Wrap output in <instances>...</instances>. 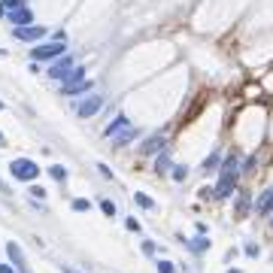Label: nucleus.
<instances>
[{"label": "nucleus", "mask_w": 273, "mask_h": 273, "mask_svg": "<svg viewBox=\"0 0 273 273\" xmlns=\"http://www.w3.org/2000/svg\"><path fill=\"white\" fill-rule=\"evenodd\" d=\"M9 173L21 182H33L40 176V164L30 161V158H13V164H9Z\"/></svg>", "instance_id": "nucleus-1"}, {"label": "nucleus", "mask_w": 273, "mask_h": 273, "mask_svg": "<svg viewBox=\"0 0 273 273\" xmlns=\"http://www.w3.org/2000/svg\"><path fill=\"white\" fill-rule=\"evenodd\" d=\"M61 55H64V43H58V40H49V43L33 46V49H30L33 61H55V58H61Z\"/></svg>", "instance_id": "nucleus-2"}, {"label": "nucleus", "mask_w": 273, "mask_h": 273, "mask_svg": "<svg viewBox=\"0 0 273 273\" xmlns=\"http://www.w3.org/2000/svg\"><path fill=\"white\" fill-rule=\"evenodd\" d=\"M73 67H76V64H73L70 55H61V58H55V61H52L49 76H52V79H61V82H67V76H70Z\"/></svg>", "instance_id": "nucleus-3"}, {"label": "nucleus", "mask_w": 273, "mask_h": 273, "mask_svg": "<svg viewBox=\"0 0 273 273\" xmlns=\"http://www.w3.org/2000/svg\"><path fill=\"white\" fill-rule=\"evenodd\" d=\"M13 33H15V40H21V43H40V40L46 37V28H43V25H30V28H13Z\"/></svg>", "instance_id": "nucleus-4"}, {"label": "nucleus", "mask_w": 273, "mask_h": 273, "mask_svg": "<svg viewBox=\"0 0 273 273\" xmlns=\"http://www.w3.org/2000/svg\"><path fill=\"white\" fill-rule=\"evenodd\" d=\"M6 255H9V261L15 264V273H30L28 261H25V252H21L18 243H6Z\"/></svg>", "instance_id": "nucleus-5"}, {"label": "nucleus", "mask_w": 273, "mask_h": 273, "mask_svg": "<svg viewBox=\"0 0 273 273\" xmlns=\"http://www.w3.org/2000/svg\"><path fill=\"white\" fill-rule=\"evenodd\" d=\"M164 146H167L164 136L161 134H152V136H146V143L140 146V155H161Z\"/></svg>", "instance_id": "nucleus-6"}, {"label": "nucleus", "mask_w": 273, "mask_h": 273, "mask_svg": "<svg viewBox=\"0 0 273 273\" xmlns=\"http://www.w3.org/2000/svg\"><path fill=\"white\" fill-rule=\"evenodd\" d=\"M100 106H104V97H100V94H91L88 100H82V104L76 106V112H79L82 119H91V116H94V112H97Z\"/></svg>", "instance_id": "nucleus-7"}, {"label": "nucleus", "mask_w": 273, "mask_h": 273, "mask_svg": "<svg viewBox=\"0 0 273 273\" xmlns=\"http://www.w3.org/2000/svg\"><path fill=\"white\" fill-rule=\"evenodd\" d=\"M9 21H13V28H30L33 25V13L28 6H21V9H15V13H9Z\"/></svg>", "instance_id": "nucleus-8"}, {"label": "nucleus", "mask_w": 273, "mask_h": 273, "mask_svg": "<svg viewBox=\"0 0 273 273\" xmlns=\"http://www.w3.org/2000/svg\"><path fill=\"white\" fill-rule=\"evenodd\" d=\"M212 191H215V197H231L237 191V176H222L219 185H215Z\"/></svg>", "instance_id": "nucleus-9"}, {"label": "nucleus", "mask_w": 273, "mask_h": 273, "mask_svg": "<svg viewBox=\"0 0 273 273\" xmlns=\"http://www.w3.org/2000/svg\"><path fill=\"white\" fill-rule=\"evenodd\" d=\"M128 128H131L128 116H116V119H112V121L106 124V131H104V134H106V136H119L121 131H128Z\"/></svg>", "instance_id": "nucleus-10"}, {"label": "nucleus", "mask_w": 273, "mask_h": 273, "mask_svg": "<svg viewBox=\"0 0 273 273\" xmlns=\"http://www.w3.org/2000/svg\"><path fill=\"white\" fill-rule=\"evenodd\" d=\"M179 240L182 243H185V249H191V252H207V249H210V240H207V237H203V234H197V237H191V240H185V237H179Z\"/></svg>", "instance_id": "nucleus-11"}, {"label": "nucleus", "mask_w": 273, "mask_h": 273, "mask_svg": "<svg viewBox=\"0 0 273 273\" xmlns=\"http://www.w3.org/2000/svg\"><path fill=\"white\" fill-rule=\"evenodd\" d=\"M255 212H258V215H267V212H273V188H267L264 195L258 197V203H255Z\"/></svg>", "instance_id": "nucleus-12"}, {"label": "nucleus", "mask_w": 273, "mask_h": 273, "mask_svg": "<svg viewBox=\"0 0 273 273\" xmlns=\"http://www.w3.org/2000/svg\"><path fill=\"white\" fill-rule=\"evenodd\" d=\"M222 176H240V158H237V155H228V158H225Z\"/></svg>", "instance_id": "nucleus-13"}, {"label": "nucleus", "mask_w": 273, "mask_h": 273, "mask_svg": "<svg viewBox=\"0 0 273 273\" xmlns=\"http://www.w3.org/2000/svg\"><path fill=\"white\" fill-rule=\"evenodd\" d=\"M85 91H91V79H82V82H73V85H64L61 94H85Z\"/></svg>", "instance_id": "nucleus-14"}, {"label": "nucleus", "mask_w": 273, "mask_h": 273, "mask_svg": "<svg viewBox=\"0 0 273 273\" xmlns=\"http://www.w3.org/2000/svg\"><path fill=\"white\" fill-rule=\"evenodd\" d=\"M134 203H136V207H143V210H152L155 207V200L149 195H143V191H134Z\"/></svg>", "instance_id": "nucleus-15"}, {"label": "nucleus", "mask_w": 273, "mask_h": 273, "mask_svg": "<svg viewBox=\"0 0 273 273\" xmlns=\"http://www.w3.org/2000/svg\"><path fill=\"white\" fill-rule=\"evenodd\" d=\"M134 136H136V131H134V128H128V131H121L119 136H112V140H116L112 146H128V143L134 140Z\"/></svg>", "instance_id": "nucleus-16"}, {"label": "nucleus", "mask_w": 273, "mask_h": 273, "mask_svg": "<svg viewBox=\"0 0 273 273\" xmlns=\"http://www.w3.org/2000/svg\"><path fill=\"white\" fill-rule=\"evenodd\" d=\"M170 167H173V164H170V155L167 152H161V155L155 158V170H158V173H164V170H170Z\"/></svg>", "instance_id": "nucleus-17"}, {"label": "nucleus", "mask_w": 273, "mask_h": 273, "mask_svg": "<svg viewBox=\"0 0 273 273\" xmlns=\"http://www.w3.org/2000/svg\"><path fill=\"white\" fill-rule=\"evenodd\" d=\"M82 79H85V67H73V70H70V76H67V82H64V85L82 82Z\"/></svg>", "instance_id": "nucleus-18"}, {"label": "nucleus", "mask_w": 273, "mask_h": 273, "mask_svg": "<svg viewBox=\"0 0 273 273\" xmlns=\"http://www.w3.org/2000/svg\"><path fill=\"white\" fill-rule=\"evenodd\" d=\"M21 6H25V0H3V3H0V13H15Z\"/></svg>", "instance_id": "nucleus-19"}, {"label": "nucleus", "mask_w": 273, "mask_h": 273, "mask_svg": "<svg viewBox=\"0 0 273 273\" xmlns=\"http://www.w3.org/2000/svg\"><path fill=\"white\" fill-rule=\"evenodd\" d=\"M49 173H52V179H58V182H67V170H64L61 164H55V167H49Z\"/></svg>", "instance_id": "nucleus-20"}, {"label": "nucleus", "mask_w": 273, "mask_h": 273, "mask_svg": "<svg viewBox=\"0 0 273 273\" xmlns=\"http://www.w3.org/2000/svg\"><path fill=\"white\" fill-rule=\"evenodd\" d=\"M100 210H104V215H116V212H119V210H116V203H112V200H106V197L100 200Z\"/></svg>", "instance_id": "nucleus-21"}, {"label": "nucleus", "mask_w": 273, "mask_h": 273, "mask_svg": "<svg viewBox=\"0 0 273 273\" xmlns=\"http://www.w3.org/2000/svg\"><path fill=\"white\" fill-rule=\"evenodd\" d=\"M73 210H76V212H88V210H91V203H88L85 197H76V200H73Z\"/></svg>", "instance_id": "nucleus-22"}, {"label": "nucleus", "mask_w": 273, "mask_h": 273, "mask_svg": "<svg viewBox=\"0 0 273 273\" xmlns=\"http://www.w3.org/2000/svg\"><path fill=\"white\" fill-rule=\"evenodd\" d=\"M246 210H249V197L240 195V197H237V215H246Z\"/></svg>", "instance_id": "nucleus-23"}, {"label": "nucleus", "mask_w": 273, "mask_h": 273, "mask_svg": "<svg viewBox=\"0 0 273 273\" xmlns=\"http://www.w3.org/2000/svg\"><path fill=\"white\" fill-rule=\"evenodd\" d=\"M255 164H258V155H249V158H246V164H243L240 170H243V173H252V170H255Z\"/></svg>", "instance_id": "nucleus-24"}, {"label": "nucleus", "mask_w": 273, "mask_h": 273, "mask_svg": "<svg viewBox=\"0 0 273 273\" xmlns=\"http://www.w3.org/2000/svg\"><path fill=\"white\" fill-rule=\"evenodd\" d=\"M215 164H219V152H212V155L207 158V161H203V170L210 173V170H215Z\"/></svg>", "instance_id": "nucleus-25"}, {"label": "nucleus", "mask_w": 273, "mask_h": 273, "mask_svg": "<svg viewBox=\"0 0 273 273\" xmlns=\"http://www.w3.org/2000/svg\"><path fill=\"white\" fill-rule=\"evenodd\" d=\"M158 273H173V261H161V258H158Z\"/></svg>", "instance_id": "nucleus-26"}, {"label": "nucleus", "mask_w": 273, "mask_h": 273, "mask_svg": "<svg viewBox=\"0 0 273 273\" xmlns=\"http://www.w3.org/2000/svg\"><path fill=\"white\" fill-rule=\"evenodd\" d=\"M185 176H188L185 167H173V179H176V182H185Z\"/></svg>", "instance_id": "nucleus-27"}, {"label": "nucleus", "mask_w": 273, "mask_h": 273, "mask_svg": "<svg viewBox=\"0 0 273 273\" xmlns=\"http://www.w3.org/2000/svg\"><path fill=\"white\" fill-rule=\"evenodd\" d=\"M30 197L43 200V197H46V188H43V185H30Z\"/></svg>", "instance_id": "nucleus-28"}, {"label": "nucleus", "mask_w": 273, "mask_h": 273, "mask_svg": "<svg viewBox=\"0 0 273 273\" xmlns=\"http://www.w3.org/2000/svg\"><path fill=\"white\" fill-rule=\"evenodd\" d=\"M124 228H128V231H136V234H140V222H136V219H124Z\"/></svg>", "instance_id": "nucleus-29"}, {"label": "nucleus", "mask_w": 273, "mask_h": 273, "mask_svg": "<svg viewBox=\"0 0 273 273\" xmlns=\"http://www.w3.org/2000/svg\"><path fill=\"white\" fill-rule=\"evenodd\" d=\"M258 252H261V249H258L255 243H246V255H249V258H258Z\"/></svg>", "instance_id": "nucleus-30"}, {"label": "nucleus", "mask_w": 273, "mask_h": 273, "mask_svg": "<svg viewBox=\"0 0 273 273\" xmlns=\"http://www.w3.org/2000/svg\"><path fill=\"white\" fill-rule=\"evenodd\" d=\"M97 170H100V176H106V179H112V170H109L106 164H97Z\"/></svg>", "instance_id": "nucleus-31"}, {"label": "nucleus", "mask_w": 273, "mask_h": 273, "mask_svg": "<svg viewBox=\"0 0 273 273\" xmlns=\"http://www.w3.org/2000/svg\"><path fill=\"white\" fill-rule=\"evenodd\" d=\"M143 252H146V255H152V252H155V243L146 240V243H143Z\"/></svg>", "instance_id": "nucleus-32"}, {"label": "nucleus", "mask_w": 273, "mask_h": 273, "mask_svg": "<svg viewBox=\"0 0 273 273\" xmlns=\"http://www.w3.org/2000/svg\"><path fill=\"white\" fill-rule=\"evenodd\" d=\"M0 273H15V267L13 264H0Z\"/></svg>", "instance_id": "nucleus-33"}, {"label": "nucleus", "mask_w": 273, "mask_h": 273, "mask_svg": "<svg viewBox=\"0 0 273 273\" xmlns=\"http://www.w3.org/2000/svg\"><path fill=\"white\" fill-rule=\"evenodd\" d=\"M0 195H9V185H6L3 179H0Z\"/></svg>", "instance_id": "nucleus-34"}, {"label": "nucleus", "mask_w": 273, "mask_h": 273, "mask_svg": "<svg viewBox=\"0 0 273 273\" xmlns=\"http://www.w3.org/2000/svg\"><path fill=\"white\" fill-rule=\"evenodd\" d=\"M61 270H64V273H79V270H73V267H67V264H61Z\"/></svg>", "instance_id": "nucleus-35"}, {"label": "nucleus", "mask_w": 273, "mask_h": 273, "mask_svg": "<svg viewBox=\"0 0 273 273\" xmlns=\"http://www.w3.org/2000/svg\"><path fill=\"white\" fill-rule=\"evenodd\" d=\"M0 146H6V136H3V131H0Z\"/></svg>", "instance_id": "nucleus-36"}, {"label": "nucleus", "mask_w": 273, "mask_h": 273, "mask_svg": "<svg viewBox=\"0 0 273 273\" xmlns=\"http://www.w3.org/2000/svg\"><path fill=\"white\" fill-rule=\"evenodd\" d=\"M228 273H240V270H234V267H231V270H228Z\"/></svg>", "instance_id": "nucleus-37"}, {"label": "nucleus", "mask_w": 273, "mask_h": 273, "mask_svg": "<svg viewBox=\"0 0 273 273\" xmlns=\"http://www.w3.org/2000/svg\"><path fill=\"white\" fill-rule=\"evenodd\" d=\"M0 55H6V52H3V49H0Z\"/></svg>", "instance_id": "nucleus-38"}, {"label": "nucleus", "mask_w": 273, "mask_h": 273, "mask_svg": "<svg viewBox=\"0 0 273 273\" xmlns=\"http://www.w3.org/2000/svg\"><path fill=\"white\" fill-rule=\"evenodd\" d=\"M0 109H3V104H0Z\"/></svg>", "instance_id": "nucleus-39"}]
</instances>
